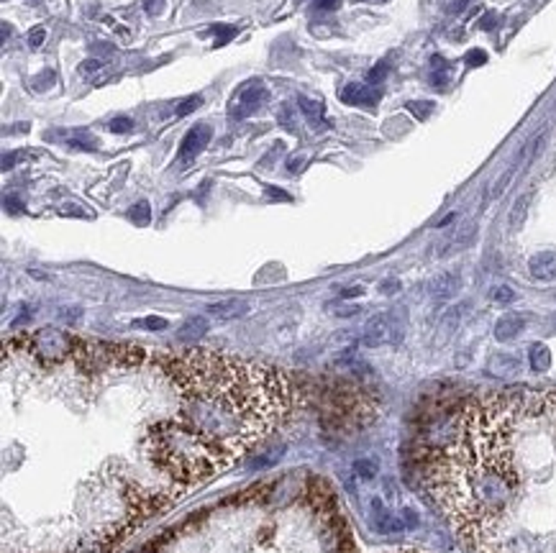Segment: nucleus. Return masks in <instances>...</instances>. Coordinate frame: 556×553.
I'll return each mask as SVG.
<instances>
[{"label": "nucleus", "instance_id": "aec40b11", "mask_svg": "<svg viewBox=\"0 0 556 553\" xmlns=\"http://www.w3.org/2000/svg\"><path fill=\"white\" fill-rule=\"evenodd\" d=\"M134 325H141V328H149V330H167V325H169V323H167L165 318L149 315V318H144V321H136Z\"/></svg>", "mask_w": 556, "mask_h": 553}, {"label": "nucleus", "instance_id": "f03ea898", "mask_svg": "<svg viewBox=\"0 0 556 553\" xmlns=\"http://www.w3.org/2000/svg\"><path fill=\"white\" fill-rule=\"evenodd\" d=\"M402 333H405V323L400 321V310L377 312L364 325L361 343L370 346V349H377V346H385V343H400Z\"/></svg>", "mask_w": 556, "mask_h": 553}, {"label": "nucleus", "instance_id": "f8f14e48", "mask_svg": "<svg viewBox=\"0 0 556 553\" xmlns=\"http://www.w3.org/2000/svg\"><path fill=\"white\" fill-rule=\"evenodd\" d=\"M205 330H208V321L205 318H190L182 323V328L177 330V339L182 343H195L197 339H203Z\"/></svg>", "mask_w": 556, "mask_h": 553}, {"label": "nucleus", "instance_id": "1a4fd4ad", "mask_svg": "<svg viewBox=\"0 0 556 553\" xmlns=\"http://www.w3.org/2000/svg\"><path fill=\"white\" fill-rule=\"evenodd\" d=\"M523 328H526V315H520V312H505V315L495 323V339L510 341V339H516Z\"/></svg>", "mask_w": 556, "mask_h": 553}, {"label": "nucleus", "instance_id": "0eeeda50", "mask_svg": "<svg viewBox=\"0 0 556 553\" xmlns=\"http://www.w3.org/2000/svg\"><path fill=\"white\" fill-rule=\"evenodd\" d=\"M528 269H531V277H536L541 282L556 280V251H541L536 256H531Z\"/></svg>", "mask_w": 556, "mask_h": 553}, {"label": "nucleus", "instance_id": "4be33fe9", "mask_svg": "<svg viewBox=\"0 0 556 553\" xmlns=\"http://www.w3.org/2000/svg\"><path fill=\"white\" fill-rule=\"evenodd\" d=\"M131 128H134V123H131V118L126 116H118L110 121V131H116V134H126Z\"/></svg>", "mask_w": 556, "mask_h": 553}, {"label": "nucleus", "instance_id": "dca6fc26", "mask_svg": "<svg viewBox=\"0 0 556 553\" xmlns=\"http://www.w3.org/2000/svg\"><path fill=\"white\" fill-rule=\"evenodd\" d=\"M213 34H215L213 47H223V44L234 39L239 31H236V26H213Z\"/></svg>", "mask_w": 556, "mask_h": 553}, {"label": "nucleus", "instance_id": "2f4dec72", "mask_svg": "<svg viewBox=\"0 0 556 553\" xmlns=\"http://www.w3.org/2000/svg\"><path fill=\"white\" fill-rule=\"evenodd\" d=\"M267 195H269V197H277V200H290V195L282 193V190H274V187H267Z\"/></svg>", "mask_w": 556, "mask_h": 553}, {"label": "nucleus", "instance_id": "5701e85b", "mask_svg": "<svg viewBox=\"0 0 556 553\" xmlns=\"http://www.w3.org/2000/svg\"><path fill=\"white\" fill-rule=\"evenodd\" d=\"M408 110L410 113H415V118H428V113L433 110V103H408Z\"/></svg>", "mask_w": 556, "mask_h": 553}, {"label": "nucleus", "instance_id": "412c9836", "mask_svg": "<svg viewBox=\"0 0 556 553\" xmlns=\"http://www.w3.org/2000/svg\"><path fill=\"white\" fill-rule=\"evenodd\" d=\"M492 300L500 302V305H507V302L516 300V292L510 290V287H498V290L492 292Z\"/></svg>", "mask_w": 556, "mask_h": 553}, {"label": "nucleus", "instance_id": "20e7f679", "mask_svg": "<svg viewBox=\"0 0 556 553\" xmlns=\"http://www.w3.org/2000/svg\"><path fill=\"white\" fill-rule=\"evenodd\" d=\"M267 100H269V93L264 88V82L249 79V82H244V85L234 93L231 106H228V113H231V118L241 121V118H246L249 113H254L256 108H262Z\"/></svg>", "mask_w": 556, "mask_h": 553}, {"label": "nucleus", "instance_id": "39448f33", "mask_svg": "<svg viewBox=\"0 0 556 553\" xmlns=\"http://www.w3.org/2000/svg\"><path fill=\"white\" fill-rule=\"evenodd\" d=\"M210 138H213V128L208 126V123H195L185 134L182 144H180V151H177L180 164H190L193 159H197V154H203L205 146L210 144Z\"/></svg>", "mask_w": 556, "mask_h": 553}, {"label": "nucleus", "instance_id": "473e14b6", "mask_svg": "<svg viewBox=\"0 0 556 553\" xmlns=\"http://www.w3.org/2000/svg\"><path fill=\"white\" fill-rule=\"evenodd\" d=\"M364 292V287H352V290H343L341 297H356V295H361Z\"/></svg>", "mask_w": 556, "mask_h": 553}, {"label": "nucleus", "instance_id": "72a5a7b5", "mask_svg": "<svg viewBox=\"0 0 556 553\" xmlns=\"http://www.w3.org/2000/svg\"><path fill=\"white\" fill-rule=\"evenodd\" d=\"M380 290H382V292H387V295H390V292H395V290H398V282H385V284H382Z\"/></svg>", "mask_w": 556, "mask_h": 553}, {"label": "nucleus", "instance_id": "9d476101", "mask_svg": "<svg viewBox=\"0 0 556 553\" xmlns=\"http://www.w3.org/2000/svg\"><path fill=\"white\" fill-rule=\"evenodd\" d=\"M457 290H459V274L454 272L441 274V277L431 282V295L436 300H449L451 295H457Z\"/></svg>", "mask_w": 556, "mask_h": 553}, {"label": "nucleus", "instance_id": "a211bd4d", "mask_svg": "<svg viewBox=\"0 0 556 553\" xmlns=\"http://www.w3.org/2000/svg\"><path fill=\"white\" fill-rule=\"evenodd\" d=\"M200 106H203V97H200V95L187 97V100H182V103L177 106V116H180V118L190 116V113H193V110H197Z\"/></svg>", "mask_w": 556, "mask_h": 553}, {"label": "nucleus", "instance_id": "423d86ee", "mask_svg": "<svg viewBox=\"0 0 556 553\" xmlns=\"http://www.w3.org/2000/svg\"><path fill=\"white\" fill-rule=\"evenodd\" d=\"M382 97V93L374 85H346L341 93V100L349 106H374Z\"/></svg>", "mask_w": 556, "mask_h": 553}, {"label": "nucleus", "instance_id": "a878e982", "mask_svg": "<svg viewBox=\"0 0 556 553\" xmlns=\"http://www.w3.org/2000/svg\"><path fill=\"white\" fill-rule=\"evenodd\" d=\"M44 39H47V31L41 29V26H36V29L29 34V47L31 49H39L41 44H44Z\"/></svg>", "mask_w": 556, "mask_h": 553}, {"label": "nucleus", "instance_id": "6e6552de", "mask_svg": "<svg viewBox=\"0 0 556 553\" xmlns=\"http://www.w3.org/2000/svg\"><path fill=\"white\" fill-rule=\"evenodd\" d=\"M249 312V302L244 300H223V302H213L208 305V315H213L218 321H234Z\"/></svg>", "mask_w": 556, "mask_h": 553}, {"label": "nucleus", "instance_id": "b1692460", "mask_svg": "<svg viewBox=\"0 0 556 553\" xmlns=\"http://www.w3.org/2000/svg\"><path fill=\"white\" fill-rule=\"evenodd\" d=\"M328 310H331L333 315H341V318H352V315L359 312V308H356V305H328Z\"/></svg>", "mask_w": 556, "mask_h": 553}, {"label": "nucleus", "instance_id": "6ab92c4d", "mask_svg": "<svg viewBox=\"0 0 556 553\" xmlns=\"http://www.w3.org/2000/svg\"><path fill=\"white\" fill-rule=\"evenodd\" d=\"M387 72H390V64H387V62H380V64H374V67L370 69L367 82H370V85H377V82H382V79L387 77Z\"/></svg>", "mask_w": 556, "mask_h": 553}, {"label": "nucleus", "instance_id": "4468645a", "mask_svg": "<svg viewBox=\"0 0 556 553\" xmlns=\"http://www.w3.org/2000/svg\"><path fill=\"white\" fill-rule=\"evenodd\" d=\"M526 210H528V195H520V197L516 200V205H513V210H510V218H507V223H510L513 231H518V228L523 225V221H526Z\"/></svg>", "mask_w": 556, "mask_h": 553}, {"label": "nucleus", "instance_id": "9b49d317", "mask_svg": "<svg viewBox=\"0 0 556 553\" xmlns=\"http://www.w3.org/2000/svg\"><path fill=\"white\" fill-rule=\"evenodd\" d=\"M487 369L489 374H495V377H510V374H516L518 369H520V361L516 356H510V354H495L489 359Z\"/></svg>", "mask_w": 556, "mask_h": 553}, {"label": "nucleus", "instance_id": "f3484780", "mask_svg": "<svg viewBox=\"0 0 556 553\" xmlns=\"http://www.w3.org/2000/svg\"><path fill=\"white\" fill-rule=\"evenodd\" d=\"M131 221H134V223L136 225H147L149 223V218H152V213H149V203H144V200H141V203L138 205H134V208H131Z\"/></svg>", "mask_w": 556, "mask_h": 553}, {"label": "nucleus", "instance_id": "393cba45", "mask_svg": "<svg viewBox=\"0 0 556 553\" xmlns=\"http://www.w3.org/2000/svg\"><path fill=\"white\" fill-rule=\"evenodd\" d=\"M485 62H487V51H482V49H472L467 54L469 67H479V64H485Z\"/></svg>", "mask_w": 556, "mask_h": 553}, {"label": "nucleus", "instance_id": "c756f323", "mask_svg": "<svg viewBox=\"0 0 556 553\" xmlns=\"http://www.w3.org/2000/svg\"><path fill=\"white\" fill-rule=\"evenodd\" d=\"M339 5H341V0H315L318 10H336Z\"/></svg>", "mask_w": 556, "mask_h": 553}, {"label": "nucleus", "instance_id": "2eb2a0df", "mask_svg": "<svg viewBox=\"0 0 556 553\" xmlns=\"http://www.w3.org/2000/svg\"><path fill=\"white\" fill-rule=\"evenodd\" d=\"M298 106H300V110L305 113V118H311V121H315V118L323 116V103L321 100H311V97H298Z\"/></svg>", "mask_w": 556, "mask_h": 553}, {"label": "nucleus", "instance_id": "ddd939ff", "mask_svg": "<svg viewBox=\"0 0 556 553\" xmlns=\"http://www.w3.org/2000/svg\"><path fill=\"white\" fill-rule=\"evenodd\" d=\"M528 361L533 371H546L551 367V351L546 349V343H533L528 351Z\"/></svg>", "mask_w": 556, "mask_h": 553}, {"label": "nucleus", "instance_id": "f257e3e1", "mask_svg": "<svg viewBox=\"0 0 556 553\" xmlns=\"http://www.w3.org/2000/svg\"><path fill=\"white\" fill-rule=\"evenodd\" d=\"M177 389V413L144 436L156 474L190 487L226 471L249 454L290 410L293 389L280 369L213 351L165 359Z\"/></svg>", "mask_w": 556, "mask_h": 553}, {"label": "nucleus", "instance_id": "7c9ffc66", "mask_svg": "<svg viewBox=\"0 0 556 553\" xmlns=\"http://www.w3.org/2000/svg\"><path fill=\"white\" fill-rule=\"evenodd\" d=\"M162 10V0H147V13L149 16H156Z\"/></svg>", "mask_w": 556, "mask_h": 553}, {"label": "nucleus", "instance_id": "7ed1b4c3", "mask_svg": "<svg viewBox=\"0 0 556 553\" xmlns=\"http://www.w3.org/2000/svg\"><path fill=\"white\" fill-rule=\"evenodd\" d=\"M80 341L54 328H44L31 336V351L44 361H62L77 354Z\"/></svg>", "mask_w": 556, "mask_h": 553}, {"label": "nucleus", "instance_id": "bb28decb", "mask_svg": "<svg viewBox=\"0 0 556 553\" xmlns=\"http://www.w3.org/2000/svg\"><path fill=\"white\" fill-rule=\"evenodd\" d=\"M85 138H90V136H85V134H75L69 144L80 146V149H95V146H98V141H95V138H93V141H85Z\"/></svg>", "mask_w": 556, "mask_h": 553}, {"label": "nucleus", "instance_id": "cd10ccee", "mask_svg": "<svg viewBox=\"0 0 556 553\" xmlns=\"http://www.w3.org/2000/svg\"><path fill=\"white\" fill-rule=\"evenodd\" d=\"M98 69H100L98 59H85V62L80 64V72H82V75H88V72H98Z\"/></svg>", "mask_w": 556, "mask_h": 553}, {"label": "nucleus", "instance_id": "c85d7f7f", "mask_svg": "<svg viewBox=\"0 0 556 553\" xmlns=\"http://www.w3.org/2000/svg\"><path fill=\"white\" fill-rule=\"evenodd\" d=\"M495 26H498V16H495V13H487L485 19L479 21V29H485V31L495 29Z\"/></svg>", "mask_w": 556, "mask_h": 553}]
</instances>
